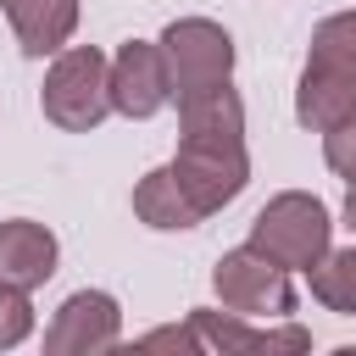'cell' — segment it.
Segmentation results:
<instances>
[{"instance_id": "11", "label": "cell", "mask_w": 356, "mask_h": 356, "mask_svg": "<svg viewBox=\"0 0 356 356\" xmlns=\"http://www.w3.org/2000/svg\"><path fill=\"white\" fill-rule=\"evenodd\" d=\"M350 117H356V78L306 61L300 67V83H295V122L306 134H328V128H339Z\"/></svg>"}, {"instance_id": "15", "label": "cell", "mask_w": 356, "mask_h": 356, "mask_svg": "<svg viewBox=\"0 0 356 356\" xmlns=\"http://www.w3.org/2000/svg\"><path fill=\"white\" fill-rule=\"evenodd\" d=\"M306 61L356 78V11H328L306 39Z\"/></svg>"}, {"instance_id": "9", "label": "cell", "mask_w": 356, "mask_h": 356, "mask_svg": "<svg viewBox=\"0 0 356 356\" xmlns=\"http://www.w3.org/2000/svg\"><path fill=\"white\" fill-rule=\"evenodd\" d=\"M189 328L200 334V350H312V334L284 323V328H261L250 317H234V312H189Z\"/></svg>"}, {"instance_id": "16", "label": "cell", "mask_w": 356, "mask_h": 356, "mask_svg": "<svg viewBox=\"0 0 356 356\" xmlns=\"http://www.w3.org/2000/svg\"><path fill=\"white\" fill-rule=\"evenodd\" d=\"M33 289H17L0 278V350H17L28 334H33Z\"/></svg>"}, {"instance_id": "8", "label": "cell", "mask_w": 356, "mask_h": 356, "mask_svg": "<svg viewBox=\"0 0 356 356\" xmlns=\"http://www.w3.org/2000/svg\"><path fill=\"white\" fill-rule=\"evenodd\" d=\"M56 261H61V245L44 222L33 217H6L0 222V278L17 284V289H39L56 278Z\"/></svg>"}, {"instance_id": "19", "label": "cell", "mask_w": 356, "mask_h": 356, "mask_svg": "<svg viewBox=\"0 0 356 356\" xmlns=\"http://www.w3.org/2000/svg\"><path fill=\"white\" fill-rule=\"evenodd\" d=\"M339 217H345V228L356 234V184H350V195H345V206H339Z\"/></svg>"}, {"instance_id": "1", "label": "cell", "mask_w": 356, "mask_h": 356, "mask_svg": "<svg viewBox=\"0 0 356 356\" xmlns=\"http://www.w3.org/2000/svg\"><path fill=\"white\" fill-rule=\"evenodd\" d=\"M245 245L261 250L267 261H278L284 273H312V267L328 256V245H334V217H328V206H323L317 195L284 189V195H273V200L256 211Z\"/></svg>"}, {"instance_id": "2", "label": "cell", "mask_w": 356, "mask_h": 356, "mask_svg": "<svg viewBox=\"0 0 356 356\" xmlns=\"http://www.w3.org/2000/svg\"><path fill=\"white\" fill-rule=\"evenodd\" d=\"M39 111L44 122H56L61 134H89L111 117V89H106V56L95 44H61L56 61L44 67V89H39Z\"/></svg>"}, {"instance_id": "5", "label": "cell", "mask_w": 356, "mask_h": 356, "mask_svg": "<svg viewBox=\"0 0 356 356\" xmlns=\"http://www.w3.org/2000/svg\"><path fill=\"white\" fill-rule=\"evenodd\" d=\"M167 167H172V178H178V189H184V200H189L200 217H211V211L234 206V200H239V189L250 184V156H245V145L178 139V156H172Z\"/></svg>"}, {"instance_id": "10", "label": "cell", "mask_w": 356, "mask_h": 356, "mask_svg": "<svg viewBox=\"0 0 356 356\" xmlns=\"http://www.w3.org/2000/svg\"><path fill=\"white\" fill-rule=\"evenodd\" d=\"M178 128H184V139L245 145V100H239V89L222 78V83H206V89L178 95Z\"/></svg>"}, {"instance_id": "14", "label": "cell", "mask_w": 356, "mask_h": 356, "mask_svg": "<svg viewBox=\"0 0 356 356\" xmlns=\"http://www.w3.org/2000/svg\"><path fill=\"white\" fill-rule=\"evenodd\" d=\"M312 278V300L323 312H339V317H356V239L345 250L328 245V256L306 273Z\"/></svg>"}, {"instance_id": "17", "label": "cell", "mask_w": 356, "mask_h": 356, "mask_svg": "<svg viewBox=\"0 0 356 356\" xmlns=\"http://www.w3.org/2000/svg\"><path fill=\"white\" fill-rule=\"evenodd\" d=\"M323 161H328V172H334V178L356 184V117L323 134Z\"/></svg>"}, {"instance_id": "4", "label": "cell", "mask_w": 356, "mask_h": 356, "mask_svg": "<svg viewBox=\"0 0 356 356\" xmlns=\"http://www.w3.org/2000/svg\"><path fill=\"white\" fill-rule=\"evenodd\" d=\"M161 61H167V83H172V100L189 95V89H206V83H222L234 78V33L211 17H178L161 28Z\"/></svg>"}, {"instance_id": "7", "label": "cell", "mask_w": 356, "mask_h": 356, "mask_svg": "<svg viewBox=\"0 0 356 356\" xmlns=\"http://www.w3.org/2000/svg\"><path fill=\"white\" fill-rule=\"evenodd\" d=\"M122 345V306L106 289H78L44 328V356H100Z\"/></svg>"}, {"instance_id": "18", "label": "cell", "mask_w": 356, "mask_h": 356, "mask_svg": "<svg viewBox=\"0 0 356 356\" xmlns=\"http://www.w3.org/2000/svg\"><path fill=\"white\" fill-rule=\"evenodd\" d=\"M139 345L145 350H200V334L184 323V328H150V334H139Z\"/></svg>"}, {"instance_id": "3", "label": "cell", "mask_w": 356, "mask_h": 356, "mask_svg": "<svg viewBox=\"0 0 356 356\" xmlns=\"http://www.w3.org/2000/svg\"><path fill=\"white\" fill-rule=\"evenodd\" d=\"M211 289H217L222 312H234V317H250V323H284V317H295V284H289V273L278 261H267L261 250H250V245L217 256Z\"/></svg>"}, {"instance_id": "12", "label": "cell", "mask_w": 356, "mask_h": 356, "mask_svg": "<svg viewBox=\"0 0 356 356\" xmlns=\"http://www.w3.org/2000/svg\"><path fill=\"white\" fill-rule=\"evenodd\" d=\"M0 11H6V22H11L22 56H56V50L72 39L83 6H78V0H0Z\"/></svg>"}, {"instance_id": "6", "label": "cell", "mask_w": 356, "mask_h": 356, "mask_svg": "<svg viewBox=\"0 0 356 356\" xmlns=\"http://www.w3.org/2000/svg\"><path fill=\"white\" fill-rule=\"evenodd\" d=\"M106 89H111V111H117V117L150 122V117L172 100L161 44H156V39H128V44H117V56H106Z\"/></svg>"}, {"instance_id": "13", "label": "cell", "mask_w": 356, "mask_h": 356, "mask_svg": "<svg viewBox=\"0 0 356 356\" xmlns=\"http://www.w3.org/2000/svg\"><path fill=\"white\" fill-rule=\"evenodd\" d=\"M134 217H139L145 228H161V234H184V228L200 222V211L184 200L178 178H172V167H150V172L134 184Z\"/></svg>"}]
</instances>
